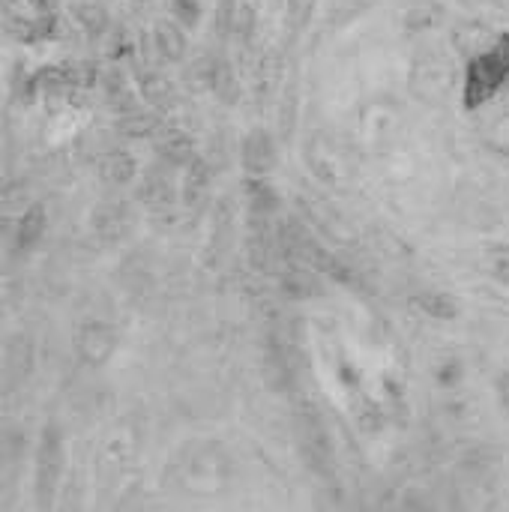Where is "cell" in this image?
I'll use <instances>...</instances> for the list:
<instances>
[{
    "instance_id": "cell-1",
    "label": "cell",
    "mask_w": 509,
    "mask_h": 512,
    "mask_svg": "<svg viewBox=\"0 0 509 512\" xmlns=\"http://www.w3.org/2000/svg\"><path fill=\"white\" fill-rule=\"evenodd\" d=\"M509 84V30L498 33L486 48L468 57L465 84H462V105L465 111H477L489 105Z\"/></svg>"
},
{
    "instance_id": "cell-2",
    "label": "cell",
    "mask_w": 509,
    "mask_h": 512,
    "mask_svg": "<svg viewBox=\"0 0 509 512\" xmlns=\"http://www.w3.org/2000/svg\"><path fill=\"white\" fill-rule=\"evenodd\" d=\"M6 15H12L15 27H24L33 36H45L54 30L51 0H6Z\"/></svg>"
},
{
    "instance_id": "cell-3",
    "label": "cell",
    "mask_w": 509,
    "mask_h": 512,
    "mask_svg": "<svg viewBox=\"0 0 509 512\" xmlns=\"http://www.w3.org/2000/svg\"><path fill=\"white\" fill-rule=\"evenodd\" d=\"M420 306H423L426 315H432V318H438V321L456 318V315H459V306L453 303V297H450V294H441V291H426V294L420 297Z\"/></svg>"
},
{
    "instance_id": "cell-4",
    "label": "cell",
    "mask_w": 509,
    "mask_h": 512,
    "mask_svg": "<svg viewBox=\"0 0 509 512\" xmlns=\"http://www.w3.org/2000/svg\"><path fill=\"white\" fill-rule=\"evenodd\" d=\"M156 42H159V48H162V54L168 60H177L183 54V36H180V27H174V24H159L156 27Z\"/></svg>"
},
{
    "instance_id": "cell-5",
    "label": "cell",
    "mask_w": 509,
    "mask_h": 512,
    "mask_svg": "<svg viewBox=\"0 0 509 512\" xmlns=\"http://www.w3.org/2000/svg\"><path fill=\"white\" fill-rule=\"evenodd\" d=\"M489 264H492V276L509 285V246H495Z\"/></svg>"
}]
</instances>
